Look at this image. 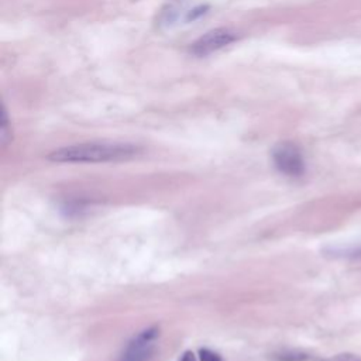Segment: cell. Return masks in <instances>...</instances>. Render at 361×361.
Masks as SVG:
<instances>
[{
	"mask_svg": "<svg viewBox=\"0 0 361 361\" xmlns=\"http://www.w3.org/2000/svg\"><path fill=\"white\" fill-rule=\"evenodd\" d=\"M138 154V148L121 142H83L63 147L48 155L54 162H109L128 159Z\"/></svg>",
	"mask_w": 361,
	"mask_h": 361,
	"instance_id": "obj_1",
	"label": "cell"
},
{
	"mask_svg": "<svg viewBox=\"0 0 361 361\" xmlns=\"http://www.w3.org/2000/svg\"><path fill=\"white\" fill-rule=\"evenodd\" d=\"M159 329L157 326L137 333L123 350L118 361H151L155 353Z\"/></svg>",
	"mask_w": 361,
	"mask_h": 361,
	"instance_id": "obj_2",
	"label": "cell"
},
{
	"mask_svg": "<svg viewBox=\"0 0 361 361\" xmlns=\"http://www.w3.org/2000/svg\"><path fill=\"white\" fill-rule=\"evenodd\" d=\"M272 161L279 172L286 176H300L305 172V159L293 142L283 141L274 147L272 149Z\"/></svg>",
	"mask_w": 361,
	"mask_h": 361,
	"instance_id": "obj_3",
	"label": "cell"
},
{
	"mask_svg": "<svg viewBox=\"0 0 361 361\" xmlns=\"http://www.w3.org/2000/svg\"><path fill=\"white\" fill-rule=\"evenodd\" d=\"M237 34L234 31H231L230 28H214L207 31L206 34H203L200 38H197L189 48L190 54L196 55V56H206L210 55L227 45H230L231 42H234L237 39Z\"/></svg>",
	"mask_w": 361,
	"mask_h": 361,
	"instance_id": "obj_4",
	"label": "cell"
},
{
	"mask_svg": "<svg viewBox=\"0 0 361 361\" xmlns=\"http://www.w3.org/2000/svg\"><path fill=\"white\" fill-rule=\"evenodd\" d=\"M281 361H320V360L303 353H289V354H283Z\"/></svg>",
	"mask_w": 361,
	"mask_h": 361,
	"instance_id": "obj_5",
	"label": "cell"
},
{
	"mask_svg": "<svg viewBox=\"0 0 361 361\" xmlns=\"http://www.w3.org/2000/svg\"><path fill=\"white\" fill-rule=\"evenodd\" d=\"M10 135H11V133L8 131V120H7L6 111L3 110V123H1V131H0V138H1L3 145H6L8 142Z\"/></svg>",
	"mask_w": 361,
	"mask_h": 361,
	"instance_id": "obj_6",
	"label": "cell"
},
{
	"mask_svg": "<svg viewBox=\"0 0 361 361\" xmlns=\"http://www.w3.org/2000/svg\"><path fill=\"white\" fill-rule=\"evenodd\" d=\"M199 361H221L220 355L209 348H202L199 351Z\"/></svg>",
	"mask_w": 361,
	"mask_h": 361,
	"instance_id": "obj_7",
	"label": "cell"
},
{
	"mask_svg": "<svg viewBox=\"0 0 361 361\" xmlns=\"http://www.w3.org/2000/svg\"><path fill=\"white\" fill-rule=\"evenodd\" d=\"M327 361H361V358L354 355V354H338V355H334L333 358H330Z\"/></svg>",
	"mask_w": 361,
	"mask_h": 361,
	"instance_id": "obj_8",
	"label": "cell"
},
{
	"mask_svg": "<svg viewBox=\"0 0 361 361\" xmlns=\"http://www.w3.org/2000/svg\"><path fill=\"white\" fill-rule=\"evenodd\" d=\"M179 361H197V360H196V357H195V354H193L192 351H185V353L180 355Z\"/></svg>",
	"mask_w": 361,
	"mask_h": 361,
	"instance_id": "obj_9",
	"label": "cell"
}]
</instances>
